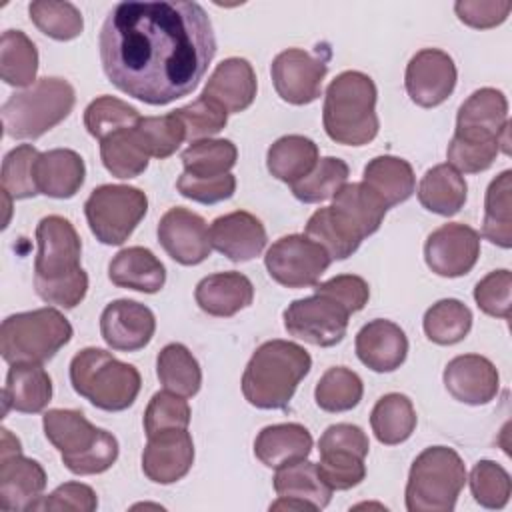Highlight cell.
Wrapping results in <instances>:
<instances>
[{
    "label": "cell",
    "instance_id": "obj_48",
    "mask_svg": "<svg viewBox=\"0 0 512 512\" xmlns=\"http://www.w3.org/2000/svg\"><path fill=\"white\" fill-rule=\"evenodd\" d=\"M150 156L164 160L172 156L178 146L186 140V128L182 120L172 112L162 116H144L136 124Z\"/></svg>",
    "mask_w": 512,
    "mask_h": 512
},
{
    "label": "cell",
    "instance_id": "obj_53",
    "mask_svg": "<svg viewBox=\"0 0 512 512\" xmlns=\"http://www.w3.org/2000/svg\"><path fill=\"white\" fill-rule=\"evenodd\" d=\"M510 292H512V274L510 270H492L488 272L474 288V300L478 308L494 318H510Z\"/></svg>",
    "mask_w": 512,
    "mask_h": 512
},
{
    "label": "cell",
    "instance_id": "obj_42",
    "mask_svg": "<svg viewBox=\"0 0 512 512\" xmlns=\"http://www.w3.org/2000/svg\"><path fill=\"white\" fill-rule=\"evenodd\" d=\"M350 168L344 160L326 156L316 162V166L298 182L290 184L294 198L304 204H318L334 198L344 184H348Z\"/></svg>",
    "mask_w": 512,
    "mask_h": 512
},
{
    "label": "cell",
    "instance_id": "obj_45",
    "mask_svg": "<svg viewBox=\"0 0 512 512\" xmlns=\"http://www.w3.org/2000/svg\"><path fill=\"white\" fill-rule=\"evenodd\" d=\"M140 118L142 116L134 106L108 94L98 96L84 110V126L90 132V136H94L100 142L118 130L134 128L140 122Z\"/></svg>",
    "mask_w": 512,
    "mask_h": 512
},
{
    "label": "cell",
    "instance_id": "obj_58",
    "mask_svg": "<svg viewBox=\"0 0 512 512\" xmlns=\"http://www.w3.org/2000/svg\"><path fill=\"white\" fill-rule=\"evenodd\" d=\"M512 10V2L498 0H460L454 4V12L470 28L486 30L502 24Z\"/></svg>",
    "mask_w": 512,
    "mask_h": 512
},
{
    "label": "cell",
    "instance_id": "obj_50",
    "mask_svg": "<svg viewBox=\"0 0 512 512\" xmlns=\"http://www.w3.org/2000/svg\"><path fill=\"white\" fill-rule=\"evenodd\" d=\"M500 154V142L498 140H474V138H464L454 134L448 150H446V158L454 170H458L460 174H478L488 170L496 156Z\"/></svg>",
    "mask_w": 512,
    "mask_h": 512
},
{
    "label": "cell",
    "instance_id": "obj_52",
    "mask_svg": "<svg viewBox=\"0 0 512 512\" xmlns=\"http://www.w3.org/2000/svg\"><path fill=\"white\" fill-rule=\"evenodd\" d=\"M190 424V406L184 396H178L170 390L156 392L144 412V432L152 436L170 428H188Z\"/></svg>",
    "mask_w": 512,
    "mask_h": 512
},
{
    "label": "cell",
    "instance_id": "obj_19",
    "mask_svg": "<svg viewBox=\"0 0 512 512\" xmlns=\"http://www.w3.org/2000/svg\"><path fill=\"white\" fill-rule=\"evenodd\" d=\"M154 330L156 318L152 310L136 300H114L100 314V334L104 342L118 352L144 348L152 340Z\"/></svg>",
    "mask_w": 512,
    "mask_h": 512
},
{
    "label": "cell",
    "instance_id": "obj_8",
    "mask_svg": "<svg viewBox=\"0 0 512 512\" xmlns=\"http://www.w3.org/2000/svg\"><path fill=\"white\" fill-rule=\"evenodd\" d=\"M466 484V466L458 452L448 446L422 450L408 472V512H450Z\"/></svg>",
    "mask_w": 512,
    "mask_h": 512
},
{
    "label": "cell",
    "instance_id": "obj_41",
    "mask_svg": "<svg viewBox=\"0 0 512 512\" xmlns=\"http://www.w3.org/2000/svg\"><path fill=\"white\" fill-rule=\"evenodd\" d=\"M238 158L236 146L226 138H206L192 142L180 156L184 172L196 178L228 174Z\"/></svg>",
    "mask_w": 512,
    "mask_h": 512
},
{
    "label": "cell",
    "instance_id": "obj_39",
    "mask_svg": "<svg viewBox=\"0 0 512 512\" xmlns=\"http://www.w3.org/2000/svg\"><path fill=\"white\" fill-rule=\"evenodd\" d=\"M38 50L22 30H6L0 38V76L6 84L30 88L36 82Z\"/></svg>",
    "mask_w": 512,
    "mask_h": 512
},
{
    "label": "cell",
    "instance_id": "obj_32",
    "mask_svg": "<svg viewBox=\"0 0 512 512\" xmlns=\"http://www.w3.org/2000/svg\"><path fill=\"white\" fill-rule=\"evenodd\" d=\"M466 180L450 164H436L422 176L418 184L420 204L434 214L454 216L466 202Z\"/></svg>",
    "mask_w": 512,
    "mask_h": 512
},
{
    "label": "cell",
    "instance_id": "obj_11",
    "mask_svg": "<svg viewBox=\"0 0 512 512\" xmlns=\"http://www.w3.org/2000/svg\"><path fill=\"white\" fill-rule=\"evenodd\" d=\"M332 258L306 234L278 238L266 252L264 264L272 280L286 288H308L318 284Z\"/></svg>",
    "mask_w": 512,
    "mask_h": 512
},
{
    "label": "cell",
    "instance_id": "obj_27",
    "mask_svg": "<svg viewBox=\"0 0 512 512\" xmlns=\"http://www.w3.org/2000/svg\"><path fill=\"white\" fill-rule=\"evenodd\" d=\"M38 192L50 198H72L84 184L86 166L78 152L70 148H54L40 152L36 160Z\"/></svg>",
    "mask_w": 512,
    "mask_h": 512
},
{
    "label": "cell",
    "instance_id": "obj_14",
    "mask_svg": "<svg viewBox=\"0 0 512 512\" xmlns=\"http://www.w3.org/2000/svg\"><path fill=\"white\" fill-rule=\"evenodd\" d=\"M480 256V234L462 222H448L436 228L424 242L428 268L444 278L468 274Z\"/></svg>",
    "mask_w": 512,
    "mask_h": 512
},
{
    "label": "cell",
    "instance_id": "obj_24",
    "mask_svg": "<svg viewBox=\"0 0 512 512\" xmlns=\"http://www.w3.org/2000/svg\"><path fill=\"white\" fill-rule=\"evenodd\" d=\"M356 356L374 372H392L400 368L408 354V338L392 320L376 318L364 324L356 334Z\"/></svg>",
    "mask_w": 512,
    "mask_h": 512
},
{
    "label": "cell",
    "instance_id": "obj_22",
    "mask_svg": "<svg viewBox=\"0 0 512 512\" xmlns=\"http://www.w3.org/2000/svg\"><path fill=\"white\" fill-rule=\"evenodd\" d=\"M46 480L42 464L22 456V450L0 454V510H34L42 498Z\"/></svg>",
    "mask_w": 512,
    "mask_h": 512
},
{
    "label": "cell",
    "instance_id": "obj_21",
    "mask_svg": "<svg viewBox=\"0 0 512 512\" xmlns=\"http://www.w3.org/2000/svg\"><path fill=\"white\" fill-rule=\"evenodd\" d=\"M448 394L470 406H484L492 402L500 388L496 366L480 354H462L452 358L442 374Z\"/></svg>",
    "mask_w": 512,
    "mask_h": 512
},
{
    "label": "cell",
    "instance_id": "obj_28",
    "mask_svg": "<svg viewBox=\"0 0 512 512\" xmlns=\"http://www.w3.org/2000/svg\"><path fill=\"white\" fill-rule=\"evenodd\" d=\"M312 452L310 432L296 422L272 424L258 432L254 440L256 458L268 468H284L288 464L306 460Z\"/></svg>",
    "mask_w": 512,
    "mask_h": 512
},
{
    "label": "cell",
    "instance_id": "obj_36",
    "mask_svg": "<svg viewBox=\"0 0 512 512\" xmlns=\"http://www.w3.org/2000/svg\"><path fill=\"white\" fill-rule=\"evenodd\" d=\"M156 374L166 390L184 398L196 396L202 384V370L198 360L180 342L166 344L158 352Z\"/></svg>",
    "mask_w": 512,
    "mask_h": 512
},
{
    "label": "cell",
    "instance_id": "obj_35",
    "mask_svg": "<svg viewBox=\"0 0 512 512\" xmlns=\"http://www.w3.org/2000/svg\"><path fill=\"white\" fill-rule=\"evenodd\" d=\"M370 426L380 444H402L416 428V410L412 400L400 392L384 394L372 408Z\"/></svg>",
    "mask_w": 512,
    "mask_h": 512
},
{
    "label": "cell",
    "instance_id": "obj_2",
    "mask_svg": "<svg viewBox=\"0 0 512 512\" xmlns=\"http://www.w3.org/2000/svg\"><path fill=\"white\" fill-rule=\"evenodd\" d=\"M36 242V294L58 308H76L88 292V274L80 266L82 242L74 224L58 214L44 216L36 226Z\"/></svg>",
    "mask_w": 512,
    "mask_h": 512
},
{
    "label": "cell",
    "instance_id": "obj_9",
    "mask_svg": "<svg viewBox=\"0 0 512 512\" xmlns=\"http://www.w3.org/2000/svg\"><path fill=\"white\" fill-rule=\"evenodd\" d=\"M72 338V324L56 308H38L8 316L0 326L4 362L44 364Z\"/></svg>",
    "mask_w": 512,
    "mask_h": 512
},
{
    "label": "cell",
    "instance_id": "obj_34",
    "mask_svg": "<svg viewBox=\"0 0 512 512\" xmlns=\"http://www.w3.org/2000/svg\"><path fill=\"white\" fill-rule=\"evenodd\" d=\"M100 158L104 168L120 178H136L148 168L150 152L138 132V128H124L100 142Z\"/></svg>",
    "mask_w": 512,
    "mask_h": 512
},
{
    "label": "cell",
    "instance_id": "obj_51",
    "mask_svg": "<svg viewBox=\"0 0 512 512\" xmlns=\"http://www.w3.org/2000/svg\"><path fill=\"white\" fill-rule=\"evenodd\" d=\"M316 466L322 480L332 490H350L366 476L364 458L350 450H324Z\"/></svg>",
    "mask_w": 512,
    "mask_h": 512
},
{
    "label": "cell",
    "instance_id": "obj_59",
    "mask_svg": "<svg viewBox=\"0 0 512 512\" xmlns=\"http://www.w3.org/2000/svg\"><path fill=\"white\" fill-rule=\"evenodd\" d=\"M318 450H350L360 454L362 458H366L368 450H370V442L366 432L356 426V424H348V422H340V424H332L324 430V434L318 440Z\"/></svg>",
    "mask_w": 512,
    "mask_h": 512
},
{
    "label": "cell",
    "instance_id": "obj_49",
    "mask_svg": "<svg viewBox=\"0 0 512 512\" xmlns=\"http://www.w3.org/2000/svg\"><path fill=\"white\" fill-rule=\"evenodd\" d=\"M174 114L182 120L186 128V140L196 142V140H206L220 130H224L228 122V112L214 102L212 98L200 94L194 102L176 108Z\"/></svg>",
    "mask_w": 512,
    "mask_h": 512
},
{
    "label": "cell",
    "instance_id": "obj_31",
    "mask_svg": "<svg viewBox=\"0 0 512 512\" xmlns=\"http://www.w3.org/2000/svg\"><path fill=\"white\" fill-rule=\"evenodd\" d=\"M362 182L384 202L386 208L406 202L416 188V176L410 162L390 154L372 158L364 166Z\"/></svg>",
    "mask_w": 512,
    "mask_h": 512
},
{
    "label": "cell",
    "instance_id": "obj_23",
    "mask_svg": "<svg viewBox=\"0 0 512 512\" xmlns=\"http://www.w3.org/2000/svg\"><path fill=\"white\" fill-rule=\"evenodd\" d=\"M264 224L246 210L218 216L210 226V244L232 262H248L266 246Z\"/></svg>",
    "mask_w": 512,
    "mask_h": 512
},
{
    "label": "cell",
    "instance_id": "obj_17",
    "mask_svg": "<svg viewBox=\"0 0 512 512\" xmlns=\"http://www.w3.org/2000/svg\"><path fill=\"white\" fill-rule=\"evenodd\" d=\"M158 242L166 254L182 266H196L204 262L212 252L206 220L182 206L170 208L160 218Z\"/></svg>",
    "mask_w": 512,
    "mask_h": 512
},
{
    "label": "cell",
    "instance_id": "obj_16",
    "mask_svg": "<svg viewBox=\"0 0 512 512\" xmlns=\"http://www.w3.org/2000/svg\"><path fill=\"white\" fill-rule=\"evenodd\" d=\"M508 100L496 88H478L458 108L454 134L474 140H498L508 154Z\"/></svg>",
    "mask_w": 512,
    "mask_h": 512
},
{
    "label": "cell",
    "instance_id": "obj_60",
    "mask_svg": "<svg viewBox=\"0 0 512 512\" xmlns=\"http://www.w3.org/2000/svg\"><path fill=\"white\" fill-rule=\"evenodd\" d=\"M270 510H310V512H314L316 510V506L314 504H310V502H306V500H298V498H288V496H278V500L276 502H272L270 504Z\"/></svg>",
    "mask_w": 512,
    "mask_h": 512
},
{
    "label": "cell",
    "instance_id": "obj_55",
    "mask_svg": "<svg viewBox=\"0 0 512 512\" xmlns=\"http://www.w3.org/2000/svg\"><path fill=\"white\" fill-rule=\"evenodd\" d=\"M176 188L184 198H190L200 204H216L228 200L234 194L236 178L230 172L214 178H196L184 172L176 180Z\"/></svg>",
    "mask_w": 512,
    "mask_h": 512
},
{
    "label": "cell",
    "instance_id": "obj_7",
    "mask_svg": "<svg viewBox=\"0 0 512 512\" xmlns=\"http://www.w3.org/2000/svg\"><path fill=\"white\" fill-rule=\"evenodd\" d=\"M76 94L68 80L56 76L38 78L30 88L12 94L2 104L6 136L36 140L60 124L74 108Z\"/></svg>",
    "mask_w": 512,
    "mask_h": 512
},
{
    "label": "cell",
    "instance_id": "obj_26",
    "mask_svg": "<svg viewBox=\"0 0 512 512\" xmlns=\"http://www.w3.org/2000/svg\"><path fill=\"white\" fill-rule=\"evenodd\" d=\"M194 298L206 314L228 318L252 304L254 286L240 272H216L196 284Z\"/></svg>",
    "mask_w": 512,
    "mask_h": 512
},
{
    "label": "cell",
    "instance_id": "obj_5",
    "mask_svg": "<svg viewBox=\"0 0 512 512\" xmlns=\"http://www.w3.org/2000/svg\"><path fill=\"white\" fill-rule=\"evenodd\" d=\"M42 426L48 442L60 452L62 464L72 474H102L118 458L116 436L96 428L80 410L52 408L44 412Z\"/></svg>",
    "mask_w": 512,
    "mask_h": 512
},
{
    "label": "cell",
    "instance_id": "obj_3",
    "mask_svg": "<svg viewBox=\"0 0 512 512\" xmlns=\"http://www.w3.org/2000/svg\"><path fill=\"white\" fill-rule=\"evenodd\" d=\"M310 368L312 358L300 344L268 340L256 348L244 368L242 394L262 410L286 408Z\"/></svg>",
    "mask_w": 512,
    "mask_h": 512
},
{
    "label": "cell",
    "instance_id": "obj_56",
    "mask_svg": "<svg viewBox=\"0 0 512 512\" xmlns=\"http://www.w3.org/2000/svg\"><path fill=\"white\" fill-rule=\"evenodd\" d=\"M314 292L338 300L350 314L362 310L370 298L368 282L356 274H338L326 282L314 284Z\"/></svg>",
    "mask_w": 512,
    "mask_h": 512
},
{
    "label": "cell",
    "instance_id": "obj_54",
    "mask_svg": "<svg viewBox=\"0 0 512 512\" xmlns=\"http://www.w3.org/2000/svg\"><path fill=\"white\" fill-rule=\"evenodd\" d=\"M304 234L318 242L332 260H344L348 256H352L358 250V244H354L352 240H348L342 230L334 224V220L330 218L328 206L318 208L306 222V230Z\"/></svg>",
    "mask_w": 512,
    "mask_h": 512
},
{
    "label": "cell",
    "instance_id": "obj_47",
    "mask_svg": "<svg viewBox=\"0 0 512 512\" xmlns=\"http://www.w3.org/2000/svg\"><path fill=\"white\" fill-rule=\"evenodd\" d=\"M470 490L474 500L484 508H504L512 494L510 474L494 460H480L470 472Z\"/></svg>",
    "mask_w": 512,
    "mask_h": 512
},
{
    "label": "cell",
    "instance_id": "obj_46",
    "mask_svg": "<svg viewBox=\"0 0 512 512\" xmlns=\"http://www.w3.org/2000/svg\"><path fill=\"white\" fill-rule=\"evenodd\" d=\"M38 156L40 152L32 144H20L4 156L0 182L2 192L8 194L12 200H24L40 194L34 174Z\"/></svg>",
    "mask_w": 512,
    "mask_h": 512
},
{
    "label": "cell",
    "instance_id": "obj_10",
    "mask_svg": "<svg viewBox=\"0 0 512 512\" xmlns=\"http://www.w3.org/2000/svg\"><path fill=\"white\" fill-rule=\"evenodd\" d=\"M148 198L136 186L102 184L84 202L90 232L108 246L124 244L146 216Z\"/></svg>",
    "mask_w": 512,
    "mask_h": 512
},
{
    "label": "cell",
    "instance_id": "obj_1",
    "mask_svg": "<svg viewBox=\"0 0 512 512\" xmlns=\"http://www.w3.org/2000/svg\"><path fill=\"white\" fill-rule=\"evenodd\" d=\"M98 48L102 70L120 92L164 106L198 88L216 36L198 2H120L102 24Z\"/></svg>",
    "mask_w": 512,
    "mask_h": 512
},
{
    "label": "cell",
    "instance_id": "obj_44",
    "mask_svg": "<svg viewBox=\"0 0 512 512\" xmlns=\"http://www.w3.org/2000/svg\"><path fill=\"white\" fill-rule=\"evenodd\" d=\"M28 14L42 34L60 42L78 38L84 28L82 12L72 2L34 0L28 6Z\"/></svg>",
    "mask_w": 512,
    "mask_h": 512
},
{
    "label": "cell",
    "instance_id": "obj_33",
    "mask_svg": "<svg viewBox=\"0 0 512 512\" xmlns=\"http://www.w3.org/2000/svg\"><path fill=\"white\" fill-rule=\"evenodd\" d=\"M318 146L302 134L278 138L266 154L268 172L288 186L302 180L318 162Z\"/></svg>",
    "mask_w": 512,
    "mask_h": 512
},
{
    "label": "cell",
    "instance_id": "obj_38",
    "mask_svg": "<svg viewBox=\"0 0 512 512\" xmlns=\"http://www.w3.org/2000/svg\"><path fill=\"white\" fill-rule=\"evenodd\" d=\"M274 490L278 496L306 500L316 510L326 508L332 498V488L322 480L318 466L308 460H300L278 468L274 474Z\"/></svg>",
    "mask_w": 512,
    "mask_h": 512
},
{
    "label": "cell",
    "instance_id": "obj_40",
    "mask_svg": "<svg viewBox=\"0 0 512 512\" xmlns=\"http://www.w3.org/2000/svg\"><path fill=\"white\" fill-rule=\"evenodd\" d=\"M422 328L428 340L434 344L452 346L468 336L472 328V312L464 302L456 298H444L426 310Z\"/></svg>",
    "mask_w": 512,
    "mask_h": 512
},
{
    "label": "cell",
    "instance_id": "obj_29",
    "mask_svg": "<svg viewBox=\"0 0 512 512\" xmlns=\"http://www.w3.org/2000/svg\"><path fill=\"white\" fill-rule=\"evenodd\" d=\"M108 278L118 288L154 294L166 282V268L144 246H130L120 250L108 266Z\"/></svg>",
    "mask_w": 512,
    "mask_h": 512
},
{
    "label": "cell",
    "instance_id": "obj_15",
    "mask_svg": "<svg viewBox=\"0 0 512 512\" xmlns=\"http://www.w3.org/2000/svg\"><path fill=\"white\" fill-rule=\"evenodd\" d=\"M456 64L452 56L438 48L416 52L404 74V86L410 100L422 108L440 106L456 88Z\"/></svg>",
    "mask_w": 512,
    "mask_h": 512
},
{
    "label": "cell",
    "instance_id": "obj_25",
    "mask_svg": "<svg viewBox=\"0 0 512 512\" xmlns=\"http://www.w3.org/2000/svg\"><path fill=\"white\" fill-rule=\"evenodd\" d=\"M256 74L246 58H226L222 60L204 86V96L218 102L228 114L246 110L256 98Z\"/></svg>",
    "mask_w": 512,
    "mask_h": 512
},
{
    "label": "cell",
    "instance_id": "obj_37",
    "mask_svg": "<svg viewBox=\"0 0 512 512\" xmlns=\"http://www.w3.org/2000/svg\"><path fill=\"white\" fill-rule=\"evenodd\" d=\"M512 170L500 172L484 198L482 236L500 248L512 246Z\"/></svg>",
    "mask_w": 512,
    "mask_h": 512
},
{
    "label": "cell",
    "instance_id": "obj_6",
    "mask_svg": "<svg viewBox=\"0 0 512 512\" xmlns=\"http://www.w3.org/2000/svg\"><path fill=\"white\" fill-rule=\"evenodd\" d=\"M70 382L76 394L106 412H120L134 404L140 372L102 348H84L70 362Z\"/></svg>",
    "mask_w": 512,
    "mask_h": 512
},
{
    "label": "cell",
    "instance_id": "obj_43",
    "mask_svg": "<svg viewBox=\"0 0 512 512\" xmlns=\"http://www.w3.org/2000/svg\"><path fill=\"white\" fill-rule=\"evenodd\" d=\"M362 394V378L346 366H334L320 376L314 390V400L324 412H346L358 406Z\"/></svg>",
    "mask_w": 512,
    "mask_h": 512
},
{
    "label": "cell",
    "instance_id": "obj_13",
    "mask_svg": "<svg viewBox=\"0 0 512 512\" xmlns=\"http://www.w3.org/2000/svg\"><path fill=\"white\" fill-rule=\"evenodd\" d=\"M326 72L328 60L302 48L280 52L270 66L272 84L278 96L294 106L310 104L320 96Z\"/></svg>",
    "mask_w": 512,
    "mask_h": 512
},
{
    "label": "cell",
    "instance_id": "obj_57",
    "mask_svg": "<svg viewBox=\"0 0 512 512\" xmlns=\"http://www.w3.org/2000/svg\"><path fill=\"white\" fill-rule=\"evenodd\" d=\"M98 508L96 492L82 482H64L48 496H42L34 510H74V512H92Z\"/></svg>",
    "mask_w": 512,
    "mask_h": 512
},
{
    "label": "cell",
    "instance_id": "obj_18",
    "mask_svg": "<svg viewBox=\"0 0 512 512\" xmlns=\"http://www.w3.org/2000/svg\"><path fill=\"white\" fill-rule=\"evenodd\" d=\"M194 464V442L186 428H170L148 436L142 452V472L156 484H174Z\"/></svg>",
    "mask_w": 512,
    "mask_h": 512
},
{
    "label": "cell",
    "instance_id": "obj_4",
    "mask_svg": "<svg viewBox=\"0 0 512 512\" xmlns=\"http://www.w3.org/2000/svg\"><path fill=\"white\" fill-rule=\"evenodd\" d=\"M376 84L358 70L340 72L326 88L322 122L330 140L344 146H364L378 134Z\"/></svg>",
    "mask_w": 512,
    "mask_h": 512
},
{
    "label": "cell",
    "instance_id": "obj_20",
    "mask_svg": "<svg viewBox=\"0 0 512 512\" xmlns=\"http://www.w3.org/2000/svg\"><path fill=\"white\" fill-rule=\"evenodd\" d=\"M386 210L384 202L364 182L344 184L328 206L336 226L358 246L380 228Z\"/></svg>",
    "mask_w": 512,
    "mask_h": 512
},
{
    "label": "cell",
    "instance_id": "obj_30",
    "mask_svg": "<svg viewBox=\"0 0 512 512\" xmlns=\"http://www.w3.org/2000/svg\"><path fill=\"white\" fill-rule=\"evenodd\" d=\"M2 398L4 416L10 408L22 414L42 412L52 400V380L42 364H12Z\"/></svg>",
    "mask_w": 512,
    "mask_h": 512
},
{
    "label": "cell",
    "instance_id": "obj_12",
    "mask_svg": "<svg viewBox=\"0 0 512 512\" xmlns=\"http://www.w3.org/2000/svg\"><path fill=\"white\" fill-rule=\"evenodd\" d=\"M350 312L334 298L314 292L294 300L284 310V328L290 336L312 346H334L346 336Z\"/></svg>",
    "mask_w": 512,
    "mask_h": 512
}]
</instances>
